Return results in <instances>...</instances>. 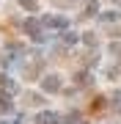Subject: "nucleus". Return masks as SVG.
Wrapping results in <instances>:
<instances>
[{
  "instance_id": "423d86ee",
  "label": "nucleus",
  "mask_w": 121,
  "mask_h": 124,
  "mask_svg": "<svg viewBox=\"0 0 121 124\" xmlns=\"http://www.w3.org/2000/svg\"><path fill=\"white\" fill-rule=\"evenodd\" d=\"M77 39H80V36H77L74 31H69V28L61 33V41H63V44H77Z\"/></svg>"
},
{
  "instance_id": "4468645a",
  "label": "nucleus",
  "mask_w": 121,
  "mask_h": 124,
  "mask_svg": "<svg viewBox=\"0 0 121 124\" xmlns=\"http://www.w3.org/2000/svg\"><path fill=\"white\" fill-rule=\"evenodd\" d=\"M110 53H113V55H121V44H116V41H113V44H110Z\"/></svg>"
},
{
  "instance_id": "9d476101",
  "label": "nucleus",
  "mask_w": 121,
  "mask_h": 124,
  "mask_svg": "<svg viewBox=\"0 0 121 124\" xmlns=\"http://www.w3.org/2000/svg\"><path fill=\"white\" fill-rule=\"evenodd\" d=\"M83 44H88V47H96V33H83Z\"/></svg>"
},
{
  "instance_id": "f8f14e48",
  "label": "nucleus",
  "mask_w": 121,
  "mask_h": 124,
  "mask_svg": "<svg viewBox=\"0 0 121 124\" xmlns=\"http://www.w3.org/2000/svg\"><path fill=\"white\" fill-rule=\"evenodd\" d=\"M77 83H80V85H88L91 83V75H88V72H80V75H77Z\"/></svg>"
},
{
  "instance_id": "39448f33",
  "label": "nucleus",
  "mask_w": 121,
  "mask_h": 124,
  "mask_svg": "<svg viewBox=\"0 0 121 124\" xmlns=\"http://www.w3.org/2000/svg\"><path fill=\"white\" fill-rule=\"evenodd\" d=\"M96 14H99V3L96 0H88L83 6V17H96Z\"/></svg>"
},
{
  "instance_id": "f257e3e1",
  "label": "nucleus",
  "mask_w": 121,
  "mask_h": 124,
  "mask_svg": "<svg viewBox=\"0 0 121 124\" xmlns=\"http://www.w3.org/2000/svg\"><path fill=\"white\" fill-rule=\"evenodd\" d=\"M61 88H63V83H61L58 75H44L41 77V91L44 94H58Z\"/></svg>"
},
{
  "instance_id": "ddd939ff",
  "label": "nucleus",
  "mask_w": 121,
  "mask_h": 124,
  "mask_svg": "<svg viewBox=\"0 0 121 124\" xmlns=\"http://www.w3.org/2000/svg\"><path fill=\"white\" fill-rule=\"evenodd\" d=\"M41 97H36V94H28V105H39Z\"/></svg>"
},
{
  "instance_id": "0eeeda50",
  "label": "nucleus",
  "mask_w": 121,
  "mask_h": 124,
  "mask_svg": "<svg viewBox=\"0 0 121 124\" xmlns=\"http://www.w3.org/2000/svg\"><path fill=\"white\" fill-rule=\"evenodd\" d=\"M99 19H102V22H118L121 14L118 11H105V14H99Z\"/></svg>"
},
{
  "instance_id": "7ed1b4c3",
  "label": "nucleus",
  "mask_w": 121,
  "mask_h": 124,
  "mask_svg": "<svg viewBox=\"0 0 121 124\" xmlns=\"http://www.w3.org/2000/svg\"><path fill=\"white\" fill-rule=\"evenodd\" d=\"M36 124H61V119H58V113H52V110H41L36 116Z\"/></svg>"
},
{
  "instance_id": "9b49d317",
  "label": "nucleus",
  "mask_w": 121,
  "mask_h": 124,
  "mask_svg": "<svg viewBox=\"0 0 121 124\" xmlns=\"http://www.w3.org/2000/svg\"><path fill=\"white\" fill-rule=\"evenodd\" d=\"M102 108H105V97H96L91 102V110H102Z\"/></svg>"
},
{
  "instance_id": "f03ea898",
  "label": "nucleus",
  "mask_w": 121,
  "mask_h": 124,
  "mask_svg": "<svg viewBox=\"0 0 121 124\" xmlns=\"http://www.w3.org/2000/svg\"><path fill=\"white\" fill-rule=\"evenodd\" d=\"M41 22H44V28H61V31L69 28V19L63 17V14H44Z\"/></svg>"
},
{
  "instance_id": "1a4fd4ad",
  "label": "nucleus",
  "mask_w": 121,
  "mask_h": 124,
  "mask_svg": "<svg viewBox=\"0 0 121 124\" xmlns=\"http://www.w3.org/2000/svg\"><path fill=\"white\" fill-rule=\"evenodd\" d=\"M19 6L28 8V11H36V8H39V0H19Z\"/></svg>"
},
{
  "instance_id": "20e7f679",
  "label": "nucleus",
  "mask_w": 121,
  "mask_h": 124,
  "mask_svg": "<svg viewBox=\"0 0 121 124\" xmlns=\"http://www.w3.org/2000/svg\"><path fill=\"white\" fill-rule=\"evenodd\" d=\"M14 102H11V91H3V85H0V110L3 113H11Z\"/></svg>"
},
{
  "instance_id": "6e6552de",
  "label": "nucleus",
  "mask_w": 121,
  "mask_h": 124,
  "mask_svg": "<svg viewBox=\"0 0 121 124\" xmlns=\"http://www.w3.org/2000/svg\"><path fill=\"white\" fill-rule=\"evenodd\" d=\"M0 85H3V88H8V91H14V88H17V85L11 83V77H8V75H3V72H0Z\"/></svg>"
}]
</instances>
